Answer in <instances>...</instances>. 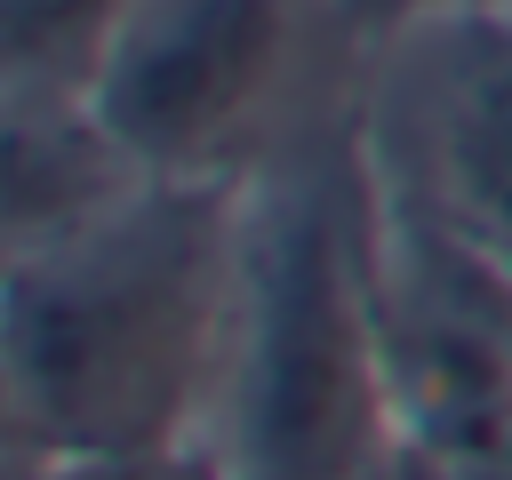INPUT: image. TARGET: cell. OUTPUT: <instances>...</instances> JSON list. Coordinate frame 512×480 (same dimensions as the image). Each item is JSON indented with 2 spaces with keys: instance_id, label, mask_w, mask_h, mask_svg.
Segmentation results:
<instances>
[{
  "instance_id": "obj_2",
  "label": "cell",
  "mask_w": 512,
  "mask_h": 480,
  "mask_svg": "<svg viewBox=\"0 0 512 480\" xmlns=\"http://www.w3.org/2000/svg\"><path fill=\"white\" fill-rule=\"evenodd\" d=\"M200 456L232 480H400L360 112H304L248 176L224 400Z\"/></svg>"
},
{
  "instance_id": "obj_4",
  "label": "cell",
  "mask_w": 512,
  "mask_h": 480,
  "mask_svg": "<svg viewBox=\"0 0 512 480\" xmlns=\"http://www.w3.org/2000/svg\"><path fill=\"white\" fill-rule=\"evenodd\" d=\"M376 184L512 288V0H456L376 56Z\"/></svg>"
},
{
  "instance_id": "obj_7",
  "label": "cell",
  "mask_w": 512,
  "mask_h": 480,
  "mask_svg": "<svg viewBox=\"0 0 512 480\" xmlns=\"http://www.w3.org/2000/svg\"><path fill=\"white\" fill-rule=\"evenodd\" d=\"M440 8H456V0H336V16H344V32H360V40H392V32H408V24H424V16H440Z\"/></svg>"
},
{
  "instance_id": "obj_6",
  "label": "cell",
  "mask_w": 512,
  "mask_h": 480,
  "mask_svg": "<svg viewBox=\"0 0 512 480\" xmlns=\"http://www.w3.org/2000/svg\"><path fill=\"white\" fill-rule=\"evenodd\" d=\"M48 480H208V456H88L56 464Z\"/></svg>"
},
{
  "instance_id": "obj_9",
  "label": "cell",
  "mask_w": 512,
  "mask_h": 480,
  "mask_svg": "<svg viewBox=\"0 0 512 480\" xmlns=\"http://www.w3.org/2000/svg\"><path fill=\"white\" fill-rule=\"evenodd\" d=\"M48 472H56L48 456H16V464H0V480H48Z\"/></svg>"
},
{
  "instance_id": "obj_8",
  "label": "cell",
  "mask_w": 512,
  "mask_h": 480,
  "mask_svg": "<svg viewBox=\"0 0 512 480\" xmlns=\"http://www.w3.org/2000/svg\"><path fill=\"white\" fill-rule=\"evenodd\" d=\"M16 456H40V448H32V424H24L16 376H8V360H0V464H16Z\"/></svg>"
},
{
  "instance_id": "obj_3",
  "label": "cell",
  "mask_w": 512,
  "mask_h": 480,
  "mask_svg": "<svg viewBox=\"0 0 512 480\" xmlns=\"http://www.w3.org/2000/svg\"><path fill=\"white\" fill-rule=\"evenodd\" d=\"M296 64L304 0H128L88 112L136 176L248 184L304 120Z\"/></svg>"
},
{
  "instance_id": "obj_1",
  "label": "cell",
  "mask_w": 512,
  "mask_h": 480,
  "mask_svg": "<svg viewBox=\"0 0 512 480\" xmlns=\"http://www.w3.org/2000/svg\"><path fill=\"white\" fill-rule=\"evenodd\" d=\"M240 216L248 184L136 176L0 272V360L48 464L208 448L240 304Z\"/></svg>"
},
{
  "instance_id": "obj_5",
  "label": "cell",
  "mask_w": 512,
  "mask_h": 480,
  "mask_svg": "<svg viewBox=\"0 0 512 480\" xmlns=\"http://www.w3.org/2000/svg\"><path fill=\"white\" fill-rule=\"evenodd\" d=\"M136 168L96 128L88 96H16L0 88V272L48 240H64L80 216L120 200Z\"/></svg>"
},
{
  "instance_id": "obj_10",
  "label": "cell",
  "mask_w": 512,
  "mask_h": 480,
  "mask_svg": "<svg viewBox=\"0 0 512 480\" xmlns=\"http://www.w3.org/2000/svg\"><path fill=\"white\" fill-rule=\"evenodd\" d=\"M208 480H232V472H216V464H208Z\"/></svg>"
}]
</instances>
